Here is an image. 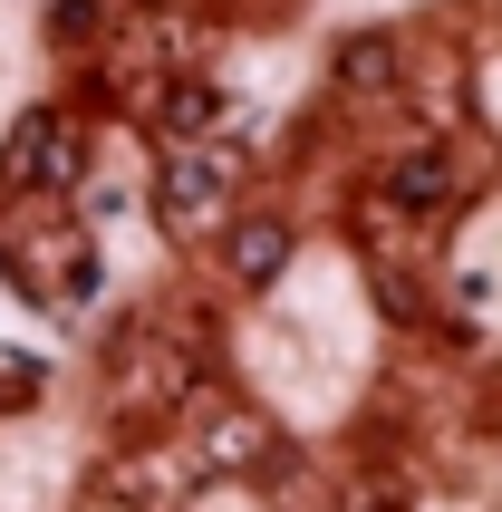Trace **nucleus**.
I'll return each mask as SVG.
<instances>
[{"instance_id": "7ed1b4c3", "label": "nucleus", "mask_w": 502, "mask_h": 512, "mask_svg": "<svg viewBox=\"0 0 502 512\" xmlns=\"http://www.w3.org/2000/svg\"><path fill=\"white\" fill-rule=\"evenodd\" d=\"M464 194V165H454V145H406L387 165V203L396 213H454Z\"/></svg>"}, {"instance_id": "f03ea898", "label": "nucleus", "mask_w": 502, "mask_h": 512, "mask_svg": "<svg viewBox=\"0 0 502 512\" xmlns=\"http://www.w3.org/2000/svg\"><path fill=\"white\" fill-rule=\"evenodd\" d=\"M78 174H87V136L68 126V116H29L20 136H10L0 184H10V194H68Z\"/></svg>"}, {"instance_id": "423d86ee", "label": "nucleus", "mask_w": 502, "mask_h": 512, "mask_svg": "<svg viewBox=\"0 0 502 512\" xmlns=\"http://www.w3.org/2000/svg\"><path fill=\"white\" fill-rule=\"evenodd\" d=\"M387 39H358V49H348V78H358V87H387Z\"/></svg>"}, {"instance_id": "f257e3e1", "label": "nucleus", "mask_w": 502, "mask_h": 512, "mask_svg": "<svg viewBox=\"0 0 502 512\" xmlns=\"http://www.w3.org/2000/svg\"><path fill=\"white\" fill-rule=\"evenodd\" d=\"M155 213H165V232H213L232 213V165L213 145H174L165 184H155Z\"/></svg>"}, {"instance_id": "39448f33", "label": "nucleus", "mask_w": 502, "mask_h": 512, "mask_svg": "<svg viewBox=\"0 0 502 512\" xmlns=\"http://www.w3.org/2000/svg\"><path fill=\"white\" fill-rule=\"evenodd\" d=\"M165 116L184 126V136H203V126H223V87H203V78H174Z\"/></svg>"}, {"instance_id": "0eeeda50", "label": "nucleus", "mask_w": 502, "mask_h": 512, "mask_svg": "<svg viewBox=\"0 0 502 512\" xmlns=\"http://www.w3.org/2000/svg\"><path fill=\"white\" fill-rule=\"evenodd\" d=\"M87 29H97V0H58L49 10V39H87Z\"/></svg>"}, {"instance_id": "20e7f679", "label": "nucleus", "mask_w": 502, "mask_h": 512, "mask_svg": "<svg viewBox=\"0 0 502 512\" xmlns=\"http://www.w3.org/2000/svg\"><path fill=\"white\" fill-rule=\"evenodd\" d=\"M280 261H290V223L242 213V223H232V271H242V281H280Z\"/></svg>"}]
</instances>
